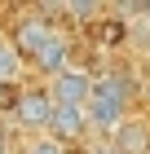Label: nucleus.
Instances as JSON below:
<instances>
[{
  "mask_svg": "<svg viewBox=\"0 0 150 154\" xmlns=\"http://www.w3.org/2000/svg\"><path fill=\"white\" fill-rule=\"evenodd\" d=\"M49 93H53V101H58V106L88 110L93 93H97V75H93V71H80V66H71V71L58 75V79H49Z\"/></svg>",
  "mask_w": 150,
  "mask_h": 154,
  "instance_id": "4",
  "label": "nucleus"
},
{
  "mask_svg": "<svg viewBox=\"0 0 150 154\" xmlns=\"http://www.w3.org/2000/svg\"><path fill=\"white\" fill-rule=\"evenodd\" d=\"M0 154H13V145H9V132L0 128Z\"/></svg>",
  "mask_w": 150,
  "mask_h": 154,
  "instance_id": "11",
  "label": "nucleus"
},
{
  "mask_svg": "<svg viewBox=\"0 0 150 154\" xmlns=\"http://www.w3.org/2000/svg\"><path fill=\"white\" fill-rule=\"evenodd\" d=\"M93 132V123H88V110H75V106H58L53 110V123H49V132L44 137H53V141H62L71 150V145H80L84 137Z\"/></svg>",
  "mask_w": 150,
  "mask_h": 154,
  "instance_id": "5",
  "label": "nucleus"
},
{
  "mask_svg": "<svg viewBox=\"0 0 150 154\" xmlns=\"http://www.w3.org/2000/svg\"><path fill=\"white\" fill-rule=\"evenodd\" d=\"M124 119H128V84L119 79V75H97V93H93V101H88L93 132H102V141H110Z\"/></svg>",
  "mask_w": 150,
  "mask_h": 154,
  "instance_id": "1",
  "label": "nucleus"
},
{
  "mask_svg": "<svg viewBox=\"0 0 150 154\" xmlns=\"http://www.w3.org/2000/svg\"><path fill=\"white\" fill-rule=\"evenodd\" d=\"M88 154H124V150L110 145V141H97V145H88Z\"/></svg>",
  "mask_w": 150,
  "mask_h": 154,
  "instance_id": "10",
  "label": "nucleus"
},
{
  "mask_svg": "<svg viewBox=\"0 0 150 154\" xmlns=\"http://www.w3.org/2000/svg\"><path fill=\"white\" fill-rule=\"evenodd\" d=\"M141 101L150 106V75H146V84H141Z\"/></svg>",
  "mask_w": 150,
  "mask_h": 154,
  "instance_id": "12",
  "label": "nucleus"
},
{
  "mask_svg": "<svg viewBox=\"0 0 150 154\" xmlns=\"http://www.w3.org/2000/svg\"><path fill=\"white\" fill-rule=\"evenodd\" d=\"M53 110H58V101L49 93V84L44 88H18V97H13V123L27 132H49Z\"/></svg>",
  "mask_w": 150,
  "mask_h": 154,
  "instance_id": "2",
  "label": "nucleus"
},
{
  "mask_svg": "<svg viewBox=\"0 0 150 154\" xmlns=\"http://www.w3.org/2000/svg\"><path fill=\"white\" fill-rule=\"evenodd\" d=\"M18 154H71V150L62 141H53V137H27Z\"/></svg>",
  "mask_w": 150,
  "mask_h": 154,
  "instance_id": "9",
  "label": "nucleus"
},
{
  "mask_svg": "<svg viewBox=\"0 0 150 154\" xmlns=\"http://www.w3.org/2000/svg\"><path fill=\"white\" fill-rule=\"evenodd\" d=\"M35 71L49 75V79H58L62 71H71V35H66V31H58V40L44 48V57L35 62Z\"/></svg>",
  "mask_w": 150,
  "mask_h": 154,
  "instance_id": "7",
  "label": "nucleus"
},
{
  "mask_svg": "<svg viewBox=\"0 0 150 154\" xmlns=\"http://www.w3.org/2000/svg\"><path fill=\"white\" fill-rule=\"evenodd\" d=\"M110 145H119L124 154H150V119L146 115H128L119 123V132L110 137Z\"/></svg>",
  "mask_w": 150,
  "mask_h": 154,
  "instance_id": "6",
  "label": "nucleus"
},
{
  "mask_svg": "<svg viewBox=\"0 0 150 154\" xmlns=\"http://www.w3.org/2000/svg\"><path fill=\"white\" fill-rule=\"evenodd\" d=\"M22 71H27V57L13 48V40H9V35H0V84H13Z\"/></svg>",
  "mask_w": 150,
  "mask_h": 154,
  "instance_id": "8",
  "label": "nucleus"
},
{
  "mask_svg": "<svg viewBox=\"0 0 150 154\" xmlns=\"http://www.w3.org/2000/svg\"><path fill=\"white\" fill-rule=\"evenodd\" d=\"M9 40H13V48L27 57V66H35V62L44 57V48L58 40V26L49 22V18H35V13H27V18H18V22H13Z\"/></svg>",
  "mask_w": 150,
  "mask_h": 154,
  "instance_id": "3",
  "label": "nucleus"
}]
</instances>
